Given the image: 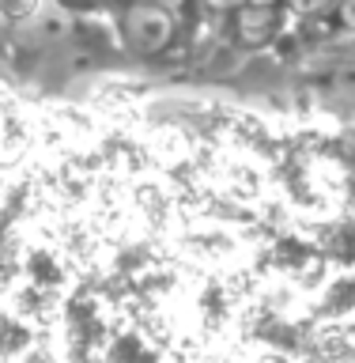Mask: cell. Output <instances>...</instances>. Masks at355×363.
Returning <instances> with one entry per match:
<instances>
[{"label": "cell", "mask_w": 355, "mask_h": 363, "mask_svg": "<svg viewBox=\"0 0 355 363\" xmlns=\"http://www.w3.org/2000/svg\"><path fill=\"white\" fill-rule=\"evenodd\" d=\"M125 38L144 57L163 53L170 45V38H174V11L152 8V4H133L125 11Z\"/></svg>", "instance_id": "cell-1"}, {"label": "cell", "mask_w": 355, "mask_h": 363, "mask_svg": "<svg viewBox=\"0 0 355 363\" xmlns=\"http://www.w3.org/2000/svg\"><path fill=\"white\" fill-rule=\"evenodd\" d=\"M276 4H242L235 8V38L249 45V50H257V45H265L276 38Z\"/></svg>", "instance_id": "cell-2"}, {"label": "cell", "mask_w": 355, "mask_h": 363, "mask_svg": "<svg viewBox=\"0 0 355 363\" xmlns=\"http://www.w3.org/2000/svg\"><path fill=\"white\" fill-rule=\"evenodd\" d=\"M291 11H299V16H322V11H329L337 4V0H288Z\"/></svg>", "instance_id": "cell-3"}, {"label": "cell", "mask_w": 355, "mask_h": 363, "mask_svg": "<svg viewBox=\"0 0 355 363\" xmlns=\"http://www.w3.org/2000/svg\"><path fill=\"white\" fill-rule=\"evenodd\" d=\"M337 19H340V27L355 30V0H337Z\"/></svg>", "instance_id": "cell-4"}, {"label": "cell", "mask_w": 355, "mask_h": 363, "mask_svg": "<svg viewBox=\"0 0 355 363\" xmlns=\"http://www.w3.org/2000/svg\"><path fill=\"white\" fill-rule=\"evenodd\" d=\"M333 79H337L340 91H351V95H355V65H340Z\"/></svg>", "instance_id": "cell-5"}, {"label": "cell", "mask_w": 355, "mask_h": 363, "mask_svg": "<svg viewBox=\"0 0 355 363\" xmlns=\"http://www.w3.org/2000/svg\"><path fill=\"white\" fill-rule=\"evenodd\" d=\"M201 4L208 11H235V8H242L246 0H201Z\"/></svg>", "instance_id": "cell-6"}, {"label": "cell", "mask_w": 355, "mask_h": 363, "mask_svg": "<svg viewBox=\"0 0 355 363\" xmlns=\"http://www.w3.org/2000/svg\"><path fill=\"white\" fill-rule=\"evenodd\" d=\"M136 4H152V8H167V11H174L181 0H136Z\"/></svg>", "instance_id": "cell-7"}, {"label": "cell", "mask_w": 355, "mask_h": 363, "mask_svg": "<svg viewBox=\"0 0 355 363\" xmlns=\"http://www.w3.org/2000/svg\"><path fill=\"white\" fill-rule=\"evenodd\" d=\"M246 4H276V0H246Z\"/></svg>", "instance_id": "cell-8"}]
</instances>
